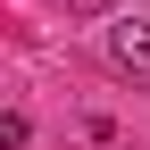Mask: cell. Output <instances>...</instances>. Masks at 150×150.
Returning <instances> with one entry per match:
<instances>
[{
    "instance_id": "6da1fadb",
    "label": "cell",
    "mask_w": 150,
    "mask_h": 150,
    "mask_svg": "<svg viewBox=\"0 0 150 150\" xmlns=\"http://www.w3.org/2000/svg\"><path fill=\"white\" fill-rule=\"evenodd\" d=\"M108 67H117V75H134V83H150V17L125 8L117 25H108Z\"/></svg>"
},
{
    "instance_id": "7a4b0ae2",
    "label": "cell",
    "mask_w": 150,
    "mask_h": 150,
    "mask_svg": "<svg viewBox=\"0 0 150 150\" xmlns=\"http://www.w3.org/2000/svg\"><path fill=\"white\" fill-rule=\"evenodd\" d=\"M25 142H33V125H25V117L8 108V117H0V150H25Z\"/></svg>"
},
{
    "instance_id": "3957f363",
    "label": "cell",
    "mask_w": 150,
    "mask_h": 150,
    "mask_svg": "<svg viewBox=\"0 0 150 150\" xmlns=\"http://www.w3.org/2000/svg\"><path fill=\"white\" fill-rule=\"evenodd\" d=\"M67 8H75V17H108L117 0H67Z\"/></svg>"
}]
</instances>
